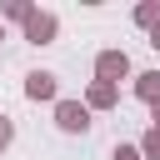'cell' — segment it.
Listing matches in <instances>:
<instances>
[{"label": "cell", "instance_id": "5b68a950", "mask_svg": "<svg viewBox=\"0 0 160 160\" xmlns=\"http://www.w3.org/2000/svg\"><path fill=\"white\" fill-rule=\"evenodd\" d=\"M120 105V85H105V80H90L85 85V110L95 115V110H115Z\"/></svg>", "mask_w": 160, "mask_h": 160}, {"label": "cell", "instance_id": "7c38bea8", "mask_svg": "<svg viewBox=\"0 0 160 160\" xmlns=\"http://www.w3.org/2000/svg\"><path fill=\"white\" fill-rule=\"evenodd\" d=\"M145 35H150V40H145V45H150V50H155V55H160V25H150V30H145Z\"/></svg>", "mask_w": 160, "mask_h": 160}, {"label": "cell", "instance_id": "8fae6325", "mask_svg": "<svg viewBox=\"0 0 160 160\" xmlns=\"http://www.w3.org/2000/svg\"><path fill=\"white\" fill-rule=\"evenodd\" d=\"M110 160H145V155H140V145H125V140H120V145H115V155H110Z\"/></svg>", "mask_w": 160, "mask_h": 160}, {"label": "cell", "instance_id": "4fadbf2b", "mask_svg": "<svg viewBox=\"0 0 160 160\" xmlns=\"http://www.w3.org/2000/svg\"><path fill=\"white\" fill-rule=\"evenodd\" d=\"M150 125H155V130H160V105H150Z\"/></svg>", "mask_w": 160, "mask_h": 160}, {"label": "cell", "instance_id": "5bb4252c", "mask_svg": "<svg viewBox=\"0 0 160 160\" xmlns=\"http://www.w3.org/2000/svg\"><path fill=\"white\" fill-rule=\"evenodd\" d=\"M0 40H5V25H0Z\"/></svg>", "mask_w": 160, "mask_h": 160}, {"label": "cell", "instance_id": "ba28073f", "mask_svg": "<svg viewBox=\"0 0 160 160\" xmlns=\"http://www.w3.org/2000/svg\"><path fill=\"white\" fill-rule=\"evenodd\" d=\"M135 25H140V30L160 25V0H140V5H135Z\"/></svg>", "mask_w": 160, "mask_h": 160}, {"label": "cell", "instance_id": "30bf717a", "mask_svg": "<svg viewBox=\"0 0 160 160\" xmlns=\"http://www.w3.org/2000/svg\"><path fill=\"white\" fill-rule=\"evenodd\" d=\"M10 145H15V120H10V115H0V155H5Z\"/></svg>", "mask_w": 160, "mask_h": 160}, {"label": "cell", "instance_id": "7a4b0ae2", "mask_svg": "<svg viewBox=\"0 0 160 160\" xmlns=\"http://www.w3.org/2000/svg\"><path fill=\"white\" fill-rule=\"evenodd\" d=\"M55 125H60L65 135H90L95 120H90L85 100H65V95H60V100H55Z\"/></svg>", "mask_w": 160, "mask_h": 160}, {"label": "cell", "instance_id": "52a82bcc", "mask_svg": "<svg viewBox=\"0 0 160 160\" xmlns=\"http://www.w3.org/2000/svg\"><path fill=\"white\" fill-rule=\"evenodd\" d=\"M30 10H35L30 0H5V5H0V25H5V20H15V25H25V20H30Z\"/></svg>", "mask_w": 160, "mask_h": 160}, {"label": "cell", "instance_id": "3957f363", "mask_svg": "<svg viewBox=\"0 0 160 160\" xmlns=\"http://www.w3.org/2000/svg\"><path fill=\"white\" fill-rule=\"evenodd\" d=\"M95 80H105V85L130 80V55H125V50H100V55H95Z\"/></svg>", "mask_w": 160, "mask_h": 160}, {"label": "cell", "instance_id": "8992f818", "mask_svg": "<svg viewBox=\"0 0 160 160\" xmlns=\"http://www.w3.org/2000/svg\"><path fill=\"white\" fill-rule=\"evenodd\" d=\"M135 95L145 105H160V70H140L135 75Z\"/></svg>", "mask_w": 160, "mask_h": 160}, {"label": "cell", "instance_id": "277c9868", "mask_svg": "<svg viewBox=\"0 0 160 160\" xmlns=\"http://www.w3.org/2000/svg\"><path fill=\"white\" fill-rule=\"evenodd\" d=\"M25 100H35V105H40V100L55 105V100H60V80H55L50 70H30V75H25Z\"/></svg>", "mask_w": 160, "mask_h": 160}, {"label": "cell", "instance_id": "6da1fadb", "mask_svg": "<svg viewBox=\"0 0 160 160\" xmlns=\"http://www.w3.org/2000/svg\"><path fill=\"white\" fill-rule=\"evenodd\" d=\"M20 35H25L30 45H55V35H60V15L35 5V10H30V20L20 25Z\"/></svg>", "mask_w": 160, "mask_h": 160}, {"label": "cell", "instance_id": "9c48e42d", "mask_svg": "<svg viewBox=\"0 0 160 160\" xmlns=\"http://www.w3.org/2000/svg\"><path fill=\"white\" fill-rule=\"evenodd\" d=\"M135 145H140V155H145V160H160V130H155V125H150Z\"/></svg>", "mask_w": 160, "mask_h": 160}]
</instances>
